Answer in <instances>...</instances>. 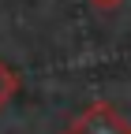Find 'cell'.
<instances>
[{
	"label": "cell",
	"mask_w": 131,
	"mask_h": 134,
	"mask_svg": "<svg viewBox=\"0 0 131 134\" xmlns=\"http://www.w3.org/2000/svg\"><path fill=\"white\" fill-rule=\"evenodd\" d=\"M68 134H131V123L124 119L116 108L97 104V108H86L83 115H79Z\"/></svg>",
	"instance_id": "obj_1"
},
{
	"label": "cell",
	"mask_w": 131,
	"mask_h": 134,
	"mask_svg": "<svg viewBox=\"0 0 131 134\" xmlns=\"http://www.w3.org/2000/svg\"><path fill=\"white\" fill-rule=\"evenodd\" d=\"M15 93H19V75H15L4 60H0V108H4Z\"/></svg>",
	"instance_id": "obj_2"
}]
</instances>
